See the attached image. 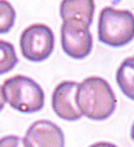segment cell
Returning <instances> with one entry per match:
<instances>
[{
    "mask_svg": "<svg viewBox=\"0 0 134 147\" xmlns=\"http://www.w3.org/2000/svg\"><path fill=\"white\" fill-rule=\"evenodd\" d=\"M95 13L94 0H61L59 14L63 22L90 28Z\"/></svg>",
    "mask_w": 134,
    "mask_h": 147,
    "instance_id": "obj_8",
    "label": "cell"
},
{
    "mask_svg": "<svg viewBox=\"0 0 134 147\" xmlns=\"http://www.w3.org/2000/svg\"><path fill=\"white\" fill-rule=\"evenodd\" d=\"M18 63L19 59L14 46L9 41L0 40V76L14 69Z\"/></svg>",
    "mask_w": 134,
    "mask_h": 147,
    "instance_id": "obj_10",
    "label": "cell"
},
{
    "mask_svg": "<svg viewBox=\"0 0 134 147\" xmlns=\"http://www.w3.org/2000/svg\"><path fill=\"white\" fill-rule=\"evenodd\" d=\"M17 19L14 7L7 0H0V34H6L13 28Z\"/></svg>",
    "mask_w": 134,
    "mask_h": 147,
    "instance_id": "obj_11",
    "label": "cell"
},
{
    "mask_svg": "<svg viewBox=\"0 0 134 147\" xmlns=\"http://www.w3.org/2000/svg\"><path fill=\"white\" fill-rule=\"evenodd\" d=\"M131 138H132V140L134 141V121H133L132 127H131Z\"/></svg>",
    "mask_w": 134,
    "mask_h": 147,
    "instance_id": "obj_15",
    "label": "cell"
},
{
    "mask_svg": "<svg viewBox=\"0 0 134 147\" xmlns=\"http://www.w3.org/2000/svg\"><path fill=\"white\" fill-rule=\"evenodd\" d=\"M114 91L107 80L100 77H88L78 84L77 105L83 117L102 121L112 117L116 108Z\"/></svg>",
    "mask_w": 134,
    "mask_h": 147,
    "instance_id": "obj_1",
    "label": "cell"
},
{
    "mask_svg": "<svg viewBox=\"0 0 134 147\" xmlns=\"http://www.w3.org/2000/svg\"><path fill=\"white\" fill-rule=\"evenodd\" d=\"M5 104H6V101H5V96H4V92H3V86L0 85V112L4 109Z\"/></svg>",
    "mask_w": 134,
    "mask_h": 147,
    "instance_id": "obj_14",
    "label": "cell"
},
{
    "mask_svg": "<svg viewBox=\"0 0 134 147\" xmlns=\"http://www.w3.org/2000/svg\"><path fill=\"white\" fill-rule=\"evenodd\" d=\"M98 39L109 47H124L134 39V14L128 9L105 7L98 19Z\"/></svg>",
    "mask_w": 134,
    "mask_h": 147,
    "instance_id": "obj_2",
    "label": "cell"
},
{
    "mask_svg": "<svg viewBox=\"0 0 134 147\" xmlns=\"http://www.w3.org/2000/svg\"><path fill=\"white\" fill-rule=\"evenodd\" d=\"M90 147H118L116 145L112 144V142H107V141H100V142H95L93 145H91Z\"/></svg>",
    "mask_w": 134,
    "mask_h": 147,
    "instance_id": "obj_13",
    "label": "cell"
},
{
    "mask_svg": "<svg viewBox=\"0 0 134 147\" xmlns=\"http://www.w3.org/2000/svg\"><path fill=\"white\" fill-rule=\"evenodd\" d=\"M54 33L45 24H33L21 32L19 46L21 55L31 63H41L54 50Z\"/></svg>",
    "mask_w": 134,
    "mask_h": 147,
    "instance_id": "obj_4",
    "label": "cell"
},
{
    "mask_svg": "<svg viewBox=\"0 0 134 147\" xmlns=\"http://www.w3.org/2000/svg\"><path fill=\"white\" fill-rule=\"evenodd\" d=\"M132 60H133V64H134V55L132 57Z\"/></svg>",
    "mask_w": 134,
    "mask_h": 147,
    "instance_id": "obj_16",
    "label": "cell"
},
{
    "mask_svg": "<svg viewBox=\"0 0 134 147\" xmlns=\"http://www.w3.org/2000/svg\"><path fill=\"white\" fill-rule=\"evenodd\" d=\"M77 88L75 81H61L58 84L52 93V108L54 113L63 120L77 121L82 114L77 105Z\"/></svg>",
    "mask_w": 134,
    "mask_h": 147,
    "instance_id": "obj_7",
    "label": "cell"
},
{
    "mask_svg": "<svg viewBox=\"0 0 134 147\" xmlns=\"http://www.w3.org/2000/svg\"><path fill=\"white\" fill-rule=\"evenodd\" d=\"M116 84L123 94L134 101V64L132 57L126 58L116 69Z\"/></svg>",
    "mask_w": 134,
    "mask_h": 147,
    "instance_id": "obj_9",
    "label": "cell"
},
{
    "mask_svg": "<svg viewBox=\"0 0 134 147\" xmlns=\"http://www.w3.org/2000/svg\"><path fill=\"white\" fill-rule=\"evenodd\" d=\"M60 38L63 51L74 60L87 58L93 50V36L90 28L63 22Z\"/></svg>",
    "mask_w": 134,
    "mask_h": 147,
    "instance_id": "obj_5",
    "label": "cell"
},
{
    "mask_svg": "<svg viewBox=\"0 0 134 147\" xmlns=\"http://www.w3.org/2000/svg\"><path fill=\"white\" fill-rule=\"evenodd\" d=\"M24 147H65L64 131L51 120H36L22 138Z\"/></svg>",
    "mask_w": 134,
    "mask_h": 147,
    "instance_id": "obj_6",
    "label": "cell"
},
{
    "mask_svg": "<svg viewBox=\"0 0 134 147\" xmlns=\"http://www.w3.org/2000/svg\"><path fill=\"white\" fill-rule=\"evenodd\" d=\"M5 101L15 111L32 114L41 111L45 105V92L40 85L26 76H14L3 84Z\"/></svg>",
    "mask_w": 134,
    "mask_h": 147,
    "instance_id": "obj_3",
    "label": "cell"
},
{
    "mask_svg": "<svg viewBox=\"0 0 134 147\" xmlns=\"http://www.w3.org/2000/svg\"><path fill=\"white\" fill-rule=\"evenodd\" d=\"M0 147H24V142L18 136H5L0 138Z\"/></svg>",
    "mask_w": 134,
    "mask_h": 147,
    "instance_id": "obj_12",
    "label": "cell"
}]
</instances>
